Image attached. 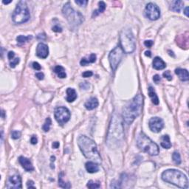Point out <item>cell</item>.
<instances>
[{"instance_id": "6da1fadb", "label": "cell", "mask_w": 189, "mask_h": 189, "mask_svg": "<svg viewBox=\"0 0 189 189\" xmlns=\"http://www.w3.org/2000/svg\"><path fill=\"white\" fill-rule=\"evenodd\" d=\"M143 96L138 94L126 104L123 109V119L126 124H132L135 118L140 115L143 109Z\"/></svg>"}, {"instance_id": "7a4b0ae2", "label": "cell", "mask_w": 189, "mask_h": 189, "mask_svg": "<svg viewBox=\"0 0 189 189\" xmlns=\"http://www.w3.org/2000/svg\"><path fill=\"white\" fill-rule=\"evenodd\" d=\"M78 146L86 158L97 163H101V157L94 140L85 135H81L78 138Z\"/></svg>"}, {"instance_id": "3957f363", "label": "cell", "mask_w": 189, "mask_h": 189, "mask_svg": "<svg viewBox=\"0 0 189 189\" xmlns=\"http://www.w3.org/2000/svg\"><path fill=\"white\" fill-rule=\"evenodd\" d=\"M123 129L121 117L115 115L110 123L108 135H107V143L109 147L119 146L123 137Z\"/></svg>"}, {"instance_id": "277c9868", "label": "cell", "mask_w": 189, "mask_h": 189, "mask_svg": "<svg viewBox=\"0 0 189 189\" xmlns=\"http://www.w3.org/2000/svg\"><path fill=\"white\" fill-rule=\"evenodd\" d=\"M164 182L176 185L180 188H188V180L187 176L180 171L176 169H168L162 174Z\"/></svg>"}, {"instance_id": "5b68a950", "label": "cell", "mask_w": 189, "mask_h": 189, "mask_svg": "<svg viewBox=\"0 0 189 189\" xmlns=\"http://www.w3.org/2000/svg\"><path fill=\"white\" fill-rule=\"evenodd\" d=\"M137 145L140 150L149 154V155L156 156L159 154L158 146L151 140L148 136L141 132L137 137Z\"/></svg>"}, {"instance_id": "8992f818", "label": "cell", "mask_w": 189, "mask_h": 189, "mask_svg": "<svg viewBox=\"0 0 189 189\" xmlns=\"http://www.w3.org/2000/svg\"><path fill=\"white\" fill-rule=\"evenodd\" d=\"M120 46L126 53H132L136 47L135 38L130 29H123L120 35Z\"/></svg>"}, {"instance_id": "52a82bcc", "label": "cell", "mask_w": 189, "mask_h": 189, "mask_svg": "<svg viewBox=\"0 0 189 189\" xmlns=\"http://www.w3.org/2000/svg\"><path fill=\"white\" fill-rule=\"evenodd\" d=\"M30 18V14L27 3L24 1H20L17 4L16 7L12 16L13 21L15 24H22L27 21Z\"/></svg>"}, {"instance_id": "ba28073f", "label": "cell", "mask_w": 189, "mask_h": 189, "mask_svg": "<svg viewBox=\"0 0 189 189\" xmlns=\"http://www.w3.org/2000/svg\"><path fill=\"white\" fill-rule=\"evenodd\" d=\"M62 13L64 16L65 18L67 19L68 22L72 26H79L84 21V19L82 14L79 13V11H76L73 10V7L70 5V2L64 4L62 9Z\"/></svg>"}, {"instance_id": "9c48e42d", "label": "cell", "mask_w": 189, "mask_h": 189, "mask_svg": "<svg viewBox=\"0 0 189 189\" xmlns=\"http://www.w3.org/2000/svg\"><path fill=\"white\" fill-rule=\"evenodd\" d=\"M123 50L121 49V46L118 45L116 47L114 48L110 53L109 55V64L112 70L113 71H115L118 68V65H119L120 62H121L122 57H123Z\"/></svg>"}, {"instance_id": "30bf717a", "label": "cell", "mask_w": 189, "mask_h": 189, "mask_svg": "<svg viewBox=\"0 0 189 189\" xmlns=\"http://www.w3.org/2000/svg\"><path fill=\"white\" fill-rule=\"evenodd\" d=\"M55 118L59 124H64L70 119V112L67 108L64 107H59L55 109Z\"/></svg>"}, {"instance_id": "8fae6325", "label": "cell", "mask_w": 189, "mask_h": 189, "mask_svg": "<svg viewBox=\"0 0 189 189\" xmlns=\"http://www.w3.org/2000/svg\"><path fill=\"white\" fill-rule=\"evenodd\" d=\"M145 13H146V16L152 21L157 20L160 16V8L157 4L152 2H150L146 5V9H145Z\"/></svg>"}, {"instance_id": "7c38bea8", "label": "cell", "mask_w": 189, "mask_h": 189, "mask_svg": "<svg viewBox=\"0 0 189 189\" xmlns=\"http://www.w3.org/2000/svg\"><path fill=\"white\" fill-rule=\"evenodd\" d=\"M149 125L150 129L153 132L158 133L164 127V122L161 118H158V117H154V118H151L150 119Z\"/></svg>"}, {"instance_id": "4fadbf2b", "label": "cell", "mask_w": 189, "mask_h": 189, "mask_svg": "<svg viewBox=\"0 0 189 189\" xmlns=\"http://www.w3.org/2000/svg\"><path fill=\"white\" fill-rule=\"evenodd\" d=\"M21 178L19 175L10 176L7 184V188H21Z\"/></svg>"}, {"instance_id": "5bb4252c", "label": "cell", "mask_w": 189, "mask_h": 189, "mask_svg": "<svg viewBox=\"0 0 189 189\" xmlns=\"http://www.w3.org/2000/svg\"><path fill=\"white\" fill-rule=\"evenodd\" d=\"M36 55L41 59H46L49 55V49L47 45L44 43H39L36 48Z\"/></svg>"}, {"instance_id": "9a60e30c", "label": "cell", "mask_w": 189, "mask_h": 189, "mask_svg": "<svg viewBox=\"0 0 189 189\" xmlns=\"http://www.w3.org/2000/svg\"><path fill=\"white\" fill-rule=\"evenodd\" d=\"M19 161L20 164L21 165V166L24 168V169L27 171H33L34 168L33 166L32 163H31L30 160L29 159L26 158L24 157H20L19 158Z\"/></svg>"}, {"instance_id": "2e32d148", "label": "cell", "mask_w": 189, "mask_h": 189, "mask_svg": "<svg viewBox=\"0 0 189 189\" xmlns=\"http://www.w3.org/2000/svg\"><path fill=\"white\" fill-rule=\"evenodd\" d=\"M166 64L164 62V61L162 60L161 58L160 57H155L153 60V67L155 70H161L165 68Z\"/></svg>"}, {"instance_id": "e0dca14e", "label": "cell", "mask_w": 189, "mask_h": 189, "mask_svg": "<svg viewBox=\"0 0 189 189\" xmlns=\"http://www.w3.org/2000/svg\"><path fill=\"white\" fill-rule=\"evenodd\" d=\"M175 73L176 75H177V76L179 77V79L182 81H188L189 79V75L188 72L187 71V70L185 69H181V68H177L175 70Z\"/></svg>"}, {"instance_id": "ac0fdd59", "label": "cell", "mask_w": 189, "mask_h": 189, "mask_svg": "<svg viewBox=\"0 0 189 189\" xmlns=\"http://www.w3.org/2000/svg\"><path fill=\"white\" fill-rule=\"evenodd\" d=\"M86 169L90 174H93V173L98 172L99 171V166H98V163L93 161H89L86 163L85 165Z\"/></svg>"}, {"instance_id": "d6986e66", "label": "cell", "mask_w": 189, "mask_h": 189, "mask_svg": "<svg viewBox=\"0 0 189 189\" xmlns=\"http://www.w3.org/2000/svg\"><path fill=\"white\" fill-rule=\"evenodd\" d=\"M86 109L88 110H93L95 108H97L98 106V101L96 98H91L88 101L85 103Z\"/></svg>"}, {"instance_id": "ffe728a7", "label": "cell", "mask_w": 189, "mask_h": 189, "mask_svg": "<svg viewBox=\"0 0 189 189\" xmlns=\"http://www.w3.org/2000/svg\"><path fill=\"white\" fill-rule=\"evenodd\" d=\"M183 1H179V0H176V1H172L171 4V7H170V9H171L172 11L174 12H180V10H182V8L183 7Z\"/></svg>"}, {"instance_id": "44dd1931", "label": "cell", "mask_w": 189, "mask_h": 189, "mask_svg": "<svg viewBox=\"0 0 189 189\" xmlns=\"http://www.w3.org/2000/svg\"><path fill=\"white\" fill-rule=\"evenodd\" d=\"M67 101L69 103L73 102L74 101H76V99L77 98V93H76V90L73 88H68L67 90Z\"/></svg>"}, {"instance_id": "7402d4cb", "label": "cell", "mask_w": 189, "mask_h": 189, "mask_svg": "<svg viewBox=\"0 0 189 189\" xmlns=\"http://www.w3.org/2000/svg\"><path fill=\"white\" fill-rule=\"evenodd\" d=\"M95 61H96V56L94 53H92L89 58H83L81 60L80 64L81 66H87L89 64L94 63Z\"/></svg>"}, {"instance_id": "603a6c76", "label": "cell", "mask_w": 189, "mask_h": 189, "mask_svg": "<svg viewBox=\"0 0 189 189\" xmlns=\"http://www.w3.org/2000/svg\"><path fill=\"white\" fill-rule=\"evenodd\" d=\"M149 95L150 98H151V101H152L153 104H155V105H158L159 104V98H158V97H157V94H156L155 91H154V90L153 87H149Z\"/></svg>"}, {"instance_id": "cb8c5ba5", "label": "cell", "mask_w": 189, "mask_h": 189, "mask_svg": "<svg viewBox=\"0 0 189 189\" xmlns=\"http://www.w3.org/2000/svg\"><path fill=\"white\" fill-rule=\"evenodd\" d=\"M161 146L164 149H170L171 147V143L168 135H163L161 138Z\"/></svg>"}, {"instance_id": "d4e9b609", "label": "cell", "mask_w": 189, "mask_h": 189, "mask_svg": "<svg viewBox=\"0 0 189 189\" xmlns=\"http://www.w3.org/2000/svg\"><path fill=\"white\" fill-rule=\"evenodd\" d=\"M182 37H183V39H182V36H179V39H177V42L176 43L178 44V45L179 46L181 43H183L182 44V48H185L186 49L188 47V33H186V35H182Z\"/></svg>"}, {"instance_id": "484cf974", "label": "cell", "mask_w": 189, "mask_h": 189, "mask_svg": "<svg viewBox=\"0 0 189 189\" xmlns=\"http://www.w3.org/2000/svg\"><path fill=\"white\" fill-rule=\"evenodd\" d=\"M54 72L58 75L60 79H64L66 78L67 74L65 73L64 68L62 66H56V67L54 68Z\"/></svg>"}, {"instance_id": "4316f807", "label": "cell", "mask_w": 189, "mask_h": 189, "mask_svg": "<svg viewBox=\"0 0 189 189\" xmlns=\"http://www.w3.org/2000/svg\"><path fill=\"white\" fill-rule=\"evenodd\" d=\"M98 6H99V7H98V10H95V11L93 12V17L99 15L100 13H103V12H104V10H105V9H106V4L104 2V1H99V2H98Z\"/></svg>"}, {"instance_id": "83f0119b", "label": "cell", "mask_w": 189, "mask_h": 189, "mask_svg": "<svg viewBox=\"0 0 189 189\" xmlns=\"http://www.w3.org/2000/svg\"><path fill=\"white\" fill-rule=\"evenodd\" d=\"M33 36H19L16 38V41L18 42V43L19 44H24L26 42H27L28 41L32 39Z\"/></svg>"}, {"instance_id": "f1b7e54d", "label": "cell", "mask_w": 189, "mask_h": 189, "mask_svg": "<svg viewBox=\"0 0 189 189\" xmlns=\"http://www.w3.org/2000/svg\"><path fill=\"white\" fill-rule=\"evenodd\" d=\"M59 185L61 188H71V185H70V183H66L63 180V177L62 176V174L59 175Z\"/></svg>"}, {"instance_id": "f546056e", "label": "cell", "mask_w": 189, "mask_h": 189, "mask_svg": "<svg viewBox=\"0 0 189 189\" xmlns=\"http://www.w3.org/2000/svg\"><path fill=\"white\" fill-rule=\"evenodd\" d=\"M51 124H52V121H51V119L50 118H47L46 119V121H45L44 123L43 126H42V129H43V130L45 132H48V131L50 130V129Z\"/></svg>"}, {"instance_id": "4dcf8cb0", "label": "cell", "mask_w": 189, "mask_h": 189, "mask_svg": "<svg viewBox=\"0 0 189 189\" xmlns=\"http://www.w3.org/2000/svg\"><path fill=\"white\" fill-rule=\"evenodd\" d=\"M172 158L174 162H175L176 165H179L181 163V157L180 154L177 151H174L172 154Z\"/></svg>"}, {"instance_id": "1f68e13d", "label": "cell", "mask_w": 189, "mask_h": 189, "mask_svg": "<svg viewBox=\"0 0 189 189\" xmlns=\"http://www.w3.org/2000/svg\"><path fill=\"white\" fill-rule=\"evenodd\" d=\"M87 187L90 188H99L101 187L99 182H96L93 180H90L87 183Z\"/></svg>"}, {"instance_id": "d6a6232c", "label": "cell", "mask_w": 189, "mask_h": 189, "mask_svg": "<svg viewBox=\"0 0 189 189\" xmlns=\"http://www.w3.org/2000/svg\"><path fill=\"white\" fill-rule=\"evenodd\" d=\"M19 58H16V59H13V60L10 61V65L12 68H14L19 63Z\"/></svg>"}, {"instance_id": "836d02e7", "label": "cell", "mask_w": 189, "mask_h": 189, "mask_svg": "<svg viewBox=\"0 0 189 189\" xmlns=\"http://www.w3.org/2000/svg\"><path fill=\"white\" fill-rule=\"evenodd\" d=\"M21 137V132H18V131H13L11 133V137L14 140H16L19 139Z\"/></svg>"}, {"instance_id": "e575fe53", "label": "cell", "mask_w": 189, "mask_h": 189, "mask_svg": "<svg viewBox=\"0 0 189 189\" xmlns=\"http://www.w3.org/2000/svg\"><path fill=\"white\" fill-rule=\"evenodd\" d=\"M162 75H163V77L165 78V79H166L168 81H171V79H172V76H171V73H170L169 70H167V71L164 72Z\"/></svg>"}, {"instance_id": "d590c367", "label": "cell", "mask_w": 189, "mask_h": 189, "mask_svg": "<svg viewBox=\"0 0 189 189\" xmlns=\"http://www.w3.org/2000/svg\"><path fill=\"white\" fill-rule=\"evenodd\" d=\"M75 2L79 4V6H86L88 1H86V0H79V1H76Z\"/></svg>"}, {"instance_id": "8d00e7d4", "label": "cell", "mask_w": 189, "mask_h": 189, "mask_svg": "<svg viewBox=\"0 0 189 189\" xmlns=\"http://www.w3.org/2000/svg\"><path fill=\"white\" fill-rule=\"evenodd\" d=\"M93 75V73L92 71H86V72H84V73H83L82 76L84 78H89V77H91Z\"/></svg>"}, {"instance_id": "74e56055", "label": "cell", "mask_w": 189, "mask_h": 189, "mask_svg": "<svg viewBox=\"0 0 189 189\" xmlns=\"http://www.w3.org/2000/svg\"><path fill=\"white\" fill-rule=\"evenodd\" d=\"M33 69H35L36 70H40L42 69V67H41V65L38 62H33Z\"/></svg>"}, {"instance_id": "f35d334b", "label": "cell", "mask_w": 189, "mask_h": 189, "mask_svg": "<svg viewBox=\"0 0 189 189\" xmlns=\"http://www.w3.org/2000/svg\"><path fill=\"white\" fill-rule=\"evenodd\" d=\"M52 29H53V31H54V32H56V33H61V32H62V28L59 27V25L54 26V27H53Z\"/></svg>"}, {"instance_id": "ab89813d", "label": "cell", "mask_w": 189, "mask_h": 189, "mask_svg": "<svg viewBox=\"0 0 189 189\" xmlns=\"http://www.w3.org/2000/svg\"><path fill=\"white\" fill-rule=\"evenodd\" d=\"M36 77L39 80H43L44 77V75L42 73H38L36 74Z\"/></svg>"}, {"instance_id": "60d3db41", "label": "cell", "mask_w": 189, "mask_h": 189, "mask_svg": "<svg viewBox=\"0 0 189 189\" xmlns=\"http://www.w3.org/2000/svg\"><path fill=\"white\" fill-rule=\"evenodd\" d=\"M153 80H154V81L156 84H158L160 81V80H161V79H160V76H159V75H155V76H154V78H153Z\"/></svg>"}, {"instance_id": "b9f144b4", "label": "cell", "mask_w": 189, "mask_h": 189, "mask_svg": "<svg viewBox=\"0 0 189 189\" xmlns=\"http://www.w3.org/2000/svg\"><path fill=\"white\" fill-rule=\"evenodd\" d=\"M144 45L146 47H151L153 45V42L151 40L146 41V42H144Z\"/></svg>"}, {"instance_id": "7bdbcfd3", "label": "cell", "mask_w": 189, "mask_h": 189, "mask_svg": "<svg viewBox=\"0 0 189 189\" xmlns=\"http://www.w3.org/2000/svg\"><path fill=\"white\" fill-rule=\"evenodd\" d=\"M14 56H15V53H14L13 52H12V51H10V52L8 53V54H7V57H8V59L9 61H11L13 60Z\"/></svg>"}, {"instance_id": "ee69618b", "label": "cell", "mask_w": 189, "mask_h": 189, "mask_svg": "<svg viewBox=\"0 0 189 189\" xmlns=\"http://www.w3.org/2000/svg\"><path fill=\"white\" fill-rule=\"evenodd\" d=\"M34 182L33 181H28L27 183V188H36V187L34 186Z\"/></svg>"}, {"instance_id": "f6af8a7d", "label": "cell", "mask_w": 189, "mask_h": 189, "mask_svg": "<svg viewBox=\"0 0 189 189\" xmlns=\"http://www.w3.org/2000/svg\"><path fill=\"white\" fill-rule=\"evenodd\" d=\"M37 141H38V140H37V138H36V136H33V137H31L30 142H31V143H32V144H33V145L36 144Z\"/></svg>"}, {"instance_id": "bcb514c9", "label": "cell", "mask_w": 189, "mask_h": 189, "mask_svg": "<svg viewBox=\"0 0 189 189\" xmlns=\"http://www.w3.org/2000/svg\"><path fill=\"white\" fill-rule=\"evenodd\" d=\"M59 142H54V143H53V147L54 149H57V148L59 147Z\"/></svg>"}, {"instance_id": "7dc6e473", "label": "cell", "mask_w": 189, "mask_h": 189, "mask_svg": "<svg viewBox=\"0 0 189 189\" xmlns=\"http://www.w3.org/2000/svg\"><path fill=\"white\" fill-rule=\"evenodd\" d=\"M145 55H146V56H149V57H151V53L150 51H146V52H145Z\"/></svg>"}, {"instance_id": "c3c4849f", "label": "cell", "mask_w": 189, "mask_h": 189, "mask_svg": "<svg viewBox=\"0 0 189 189\" xmlns=\"http://www.w3.org/2000/svg\"><path fill=\"white\" fill-rule=\"evenodd\" d=\"M188 7H187L185 9V11H184V13L186 15V16H188Z\"/></svg>"}, {"instance_id": "681fc988", "label": "cell", "mask_w": 189, "mask_h": 189, "mask_svg": "<svg viewBox=\"0 0 189 189\" xmlns=\"http://www.w3.org/2000/svg\"><path fill=\"white\" fill-rule=\"evenodd\" d=\"M42 36H44V34H42ZM38 39H42V36H41V34H39V35L38 36ZM44 38H46V36H44Z\"/></svg>"}, {"instance_id": "f907efd6", "label": "cell", "mask_w": 189, "mask_h": 189, "mask_svg": "<svg viewBox=\"0 0 189 189\" xmlns=\"http://www.w3.org/2000/svg\"><path fill=\"white\" fill-rule=\"evenodd\" d=\"M10 2H11V1H3V3H4V4H9V3H10Z\"/></svg>"}]
</instances>
